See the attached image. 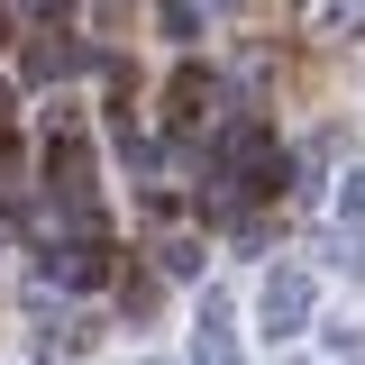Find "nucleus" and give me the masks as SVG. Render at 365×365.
<instances>
[{
    "label": "nucleus",
    "instance_id": "nucleus-7",
    "mask_svg": "<svg viewBox=\"0 0 365 365\" xmlns=\"http://www.w3.org/2000/svg\"><path fill=\"white\" fill-rule=\"evenodd\" d=\"M311 28L319 37H365V0H311Z\"/></svg>",
    "mask_w": 365,
    "mask_h": 365
},
{
    "label": "nucleus",
    "instance_id": "nucleus-8",
    "mask_svg": "<svg viewBox=\"0 0 365 365\" xmlns=\"http://www.w3.org/2000/svg\"><path fill=\"white\" fill-rule=\"evenodd\" d=\"M9 192H19V137L0 128V201H9Z\"/></svg>",
    "mask_w": 365,
    "mask_h": 365
},
{
    "label": "nucleus",
    "instance_id": "nucleus-10",
    "mask_svg": "<svg viewBox=\"0 0 365 365\" xmlns=\"http://www.w3.org/2000/svg\"><path fill=\"white\" fill-rule=\"evenodd\" d=\"M0 46H9V9H0Z\"/></svg>",
    "mask_w": 365,
    "mask_h": 365
},
{
    "label": "nucleus",
    "instance_id": "nucleus-5",
    "mask_svg": "<svg viewBox=\"0 0 365 365\" xmlns=\"http://www.w3.org/2000/svg\"><path fill=\"white\" fill-rule=\"evenodd\" d=\"M201 265H210L201 228H174V220H155V274H174V283H201Z\"/></svg>",
    "mask_w": 365,
    "mask_h": 365
},
{
    "label": "nucleus",
    "instance_id": "nucleus-6",
    "mask_svg": "<svg viewBox=\"0 0 365 365\" xmlns=\"http://www.w3.org/2000/svg\"><path fill=\"white\" fill-rule=\"evenodd\" d=\"M83 64H91V46H73L64 28H37V37H28V73H37V83H64V73H83Z\"/></svg>",
    "mask_w": 365,
    "mask_h": 365
},
{
    "label": "nucleus",
    "instance_id": "nucleus-3",
    "mask_svg": "<svg viewBox=\"0 0 365 365\" xmlns=\"http://www.w3.org/2000/svg\"><path fill=\"white\" fill-rule=\"evenodd\" d=\"M311 302H319V283H311V265H274L265 274V292H256V338H302L311 329Z\"/></svg>",
    "mask_w": 365,
    "mask_h": 365
},
{
    "label": "nucleus",
    "instance_id": "nucleus-2",
    "mask_svg": "<svg viewBox=\"0 0 365 365\" xmlns=\"http://www.w3.org/2000/svg\"><path fill=\"white\" fill-rule=\"evenodd\" d=\"M228 110V83L210 73V64H174V83H165V137L174 146H201V137L220 128Z\"/></svg>",
    "mask_w": 365,
    "mask_h": 365
},
{
    "label": "nucleus",
    "instance_id": "nucleus-4",
    "mask_svg": "<svg viewBox=\"0 0 365 365\" xmlns=\"http://www.w3.org/2000/svg\"><path fill=\"white\" fill-rule=\"evenodd\" d=\"M192 365H237V311H228V292H201V329H192Z\"/></svg>",
    "mask_w": 365,
    "mask_h": 365
},
{
    "label": "nucleus",
    "instance_id": "nucleus-9",
    "mask_svg": "<svg viewBox=\"0 0 365 365\" xmlns=\"http://www.w3.org/2000/svg\"><path fill=\"white\" fill-rule=\"evenodd\" d=\"M19 9H64V0H19Z\"/></svg>",
    "mask_w": 365,
    "mask_h": 365
},
{
    "label": "nucleus",
    "instance_id": "nucleus-1",
    "mask_svg": "<svg viewBox=\"0 0 365 365\" xmlns=\"http://www.w3.org/2000/svg\"><path fill=\"white\" fill-rule=\"evenodd\" d=\"M46 201H55V220L73 228H110V210H101V174H91V137L83 128H55V146H46Z\"/></svg>",
    "mask_w": 365,
    "mask_h": 365
}]
</instances>
